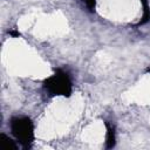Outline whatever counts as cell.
Segmentation results:
<instances>
[{
  "label": "cell",
  "instance_id": "obj_7",
  "mask_svg": "<svg viewBox=\"0 0 150 150\" xmlns=\"http://www.w3.org/2000/svg\"><path fill=\"white\" fill-rule=\"evenodd\" d=\"M9 34H11L12 36H19V35H20V33H19V32H15V30H11Z\"/></svg>",
  "mask_w": 150,
  "mask_h": 150
},
{
  "label": "cell",
  "instance_id": "obj_5",
  "mask_svg": "<svg viewBox=\"0 0 150 150\" xmlns=\"http://www.w3.org/2000/svg\"><path fill=\"white\" fill-rule=\"evenodd\" d=\"M141 2H142V6H143V16L136 26L144 25L150 20V7H149V4H148V0H141Z\"/></svg>",
  "mask_w": 150,
  "mask_h": 150
},
{
  "label": "cell",
  "instance_id": "obj_1",
  "mask_svg": "<svg viewBox=\"0 0 150 150\" xmlns=\"http://www.w3.org/2000/svg\"><path fill=\"white\" fill-rule=\"evenodd\" d=\"M14 137L23 148H29L34 141V125L28 117H14L11 121Z\"/></svg>",
  "mask_w": 150,
  "mask_h": 150
},
{
  "label": "cell",
  "instance_id": "obj_6",
  "mask_svg": "<svg viewBox=\"0 0 150 150\" xmlns=\"http://www.w3.org/2000/svg\"><path fill=\"white\" fill-rule=\"evenodd\" d=\"M86 4H87V6H88V8L90 11H94L95 5H96V1L95 0H86Z\"/></svg>",
  "mask_w": 150,
  "mask_h": 150
},
{
  "label": "cell",
  "instance_id": "obj_4",
  "mask_svg": "<svg viewBox=\"0 0 150 150\" xmlns=\"http://www.w3.org/2000/svg\"><path fill=\"white\" fill-rule=\"evenodd\" d=\"M105 125H107V148L111 149V148L115 146V143H116L115 129L109 123H105Z\"/></svg>",
  "mask_w": 150,
  "mask_h": 150
},
{
  "label": "cell",
  "instance_id": "obj_2",
  "mask_svg": "<svg viewBox=\"0 0 150 150\" xmlns=\"http://www.w3.org/2000/svg\"><path fill=\"white\" fill-rule=\"evenodd\" d=\"M43 84L48 93L53 96L61 95L68 97L71 94V81L68 74L61 69H57L54 75L46 79Z\"/></svg>",
  "mask_w": 150,
  "mask_h": 150
},
{
  "label": "cell",
  "instance_id": "obj_8",
  "mask_svg": "<svg viewBox=\"0 0 150 150\" xmlns=\"http://www.w3.org/2000/svg\"><path fill=\"white\" fill-rule=\"evenodd\" d=\"M148 71H149V73H150V68H148Z\"/></svg>",
  "mask_w": 150,
  "mask_h": 150
},
{
  "label": "cell",
  "instance_id": "obj_3",
  "mask_svg": "<svg viewBox=\"0 0 150 150\" xmlns=\"http://www.w3.org/2000/svg\"><path fill=\"white\" fill-rule=\"evenodd\" d=\"M0 145H1L2 150H16L18 149L15 142L12 138H9L8 136H6L5 134L0 135Z\"/></svg>",
  "mask_w": 150,
  "mask_h": 150
}]
</instances>
